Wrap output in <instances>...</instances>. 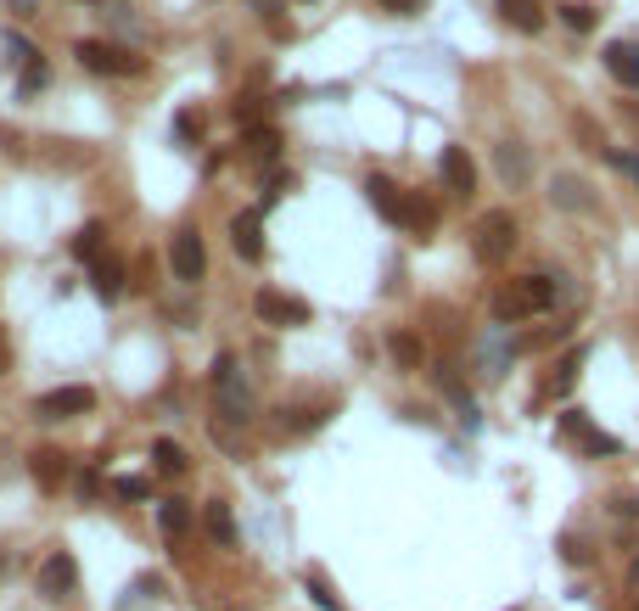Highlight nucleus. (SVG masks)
<instances>
[{
  "label": "nucleus",
  "mask_w": 639,
  "mask_h": 611,
  "mask_svg": "<svg viewBox=\"0 0 639 611\" xmlns=\"http://www.w3.org/2000/svg\"><path fill=\"white\" fill-rule=\"evenodd\" d=\"M544 309H555V281L550 275H522V281H511L505 292L494 298V320L505 326V320H527V314H544Z\"/></svg>",
  "instance_id": "obj_1"
},
{
  "label": "nucleus",
  "mask_w": 639,
  "mask_h": 611,
  "mask_svg": "<svg viewBox=\"0 0 639 611\" xmlns=\"http://www.w3.org/2000/svg\"><path fill=\"white\" fill-rule=\"evenodd\" d=\"M511 247H516V219H511V208H488L477 225H471V253H477V264H505L511 258Z\"/></svg>",
  "instance_id": "obj_2"
},
{
  "label": "nucleus",
  "mask_w": 639,
  "mask_h": 611,
  "mask_svg": "<svg viewBox=\"0 0 639 611\" xmlns=\"http://www.w3.org/2000/svg\"><path fill=\"white\" fill-rule=\"evenodd\" d=\"M213 393H219V415H225V421H236V427H242L247 415H253V387H247L236 354H219V359H213Z\"/></svg>",
  "instance_id": "obj_3"
},
{
  "label": "nucleus",
  "mask_w": 639,
  "mask_h": 611,
  "mask_svg": "<svg viewBox=\"0 0 639 611\" xmlns=\"http://www.w3.org/2000/svg\"><path fill=\"white\" fill-rule=\"evenodd\" d=\"M79 68L85 73H101V79H124V73H141L146 62L135 57V51H124V45H107V40H79Z\"/></svg>",
  "instance_id": "obj_4"
},
{
  "label": "nucleus",
  "mask_w": 639,
  "mask_h": 611,
  "mask_svg": "<svg viewBox=\"0 0 639 611\" xmlns=\"http://www.w3.org/2000/svg\"><path fill=\"white\" fill-rule=\"evenodd\" d=\"M169 264H174V281L197 286L202 275H208V247H202V236L191 225L174 230V247H169Z\"/></svg>",
  "instance_id": "obj_5"
},
{
  "label": "nucleus",
  "mask_w": 639,
  "mask_h": 611,
  "mask_svg": "<svg viewBox=\"0 0 639 611\" xmlns=\"http://www.w3.org/2000/svg\"><path fill=\"white\" fill-rule=\"evenodd\" d=\"M85 410H96V393H90V387H51V393L34 404L40 421H68V415H85Z\"/></svg>",
  "instance_id": "obj_6"
},
{
  "label": "nucleus",
  "mask_w": 639,
  "mask_h": 611,
  "mask_svg": "<svg viewBox=\"0 0 639 611\" xmlns=\"http://www.w3.org/2000/svg\"><path fill=\"white\" fill-rule=\"evenodd\" d=\"M258 320H270V326H309V303L303 298H286V292H275V286H264L253 298Z\"/></svg>",
  "instance_id": "obj_7"
},
{
  "label": "nucleus",
  "mask_w": 639,
  "mask_h": 611,
  "mask_svg": "<svg viewBox=\"0 0 639 611\" xmlns=\"http://www.w3.org/2000/svg\"><path fill=\"white\" fill-rule=\"evenodd\" d=\"M40 595L45 600H68L73 595V583H79V567H73V555L68 550H57V555H45L40 561Z\"/></svg>",
  "instance_id": "obj_8"
},
{
  "label": "nucleus",
  "mask_w": 639,
  "mask_h": 611,
  "mask_svg": "<svg viewBox=\"0 0 639 611\" xmlns=\"http://www.w3.org/2000/svg\"><path fill=\"white\" fill-rule=\"evenodd\" d=\"M438 174H443V185H449L455 197H471V191H477V163L466 157V146H443Z\"/></svg>",
  "instance_id": "obj_9"
},
{
  "label": "nucleus",
  "mask_w": 639,
  "mask_h": 611,
  "mask_svg": "<svg viewBox=\"0 0 639 611\" xmlns=\"http://www.w3.org/2000/svg\"><path fill=\"white\" fill-rule=\"evenodd\" d=\"M555 427L567 432V438H578L583 449H589V455H617V449H623V443L611 438V432H600V427H589V421H583L578 410H561V421H555Z\"/></svg>",
  "instance_id": "obj_10"
},
{
  "label": "nucleus",
  "mask_w": 639,
  "mask_h": 611,
  "mask_svg": "<svg viewBox=\"0 0 639 611\" xmlns=\"http://www.w3.org/2000/svg\"><path fill=\"white\" fill-rule=\"evenodd\" d=\"M550 202L561 208V214H589V208H595V191H589L578 174H555V180H550Z\"/></svg>",
  "instance_id": "obj_11"
},
{
  "label": "nucleus",
  "mask_w": 639,
  "mask_h": 611,
  "mask_svg": "<svg viewBox=\"0 0 639 611\" xmlns=\"http://www.w3.org/2000/svg\"><path fill=\"white\" fill-rule=\"evenodd\" d=\"M230 242H236V253H242L247 264H258V258H264V214H258V208L236 214V225H230Z\"/></svg>",
  "instance_id": "obj_12"
},
{
  "label": "nucleus",
  "mask_w": 639,
  "mask_h": 611,
  "mask_svg": "<svg viewBox=\"0 0 639 611\" xmlns=\"http://www.w3.org/2000/svg\"><path fill=\"white\" fill-rule=\"evenodd\" d=\"M365 202H370V208H376L382 219L404 225V191H398V185L387 180V174H370V180H365Z\"/></svg>",
  "instance_id": "obj_13"
},
{
  "label": "nucleus",
  "mask_w": 639,
  "mask_h": 611,
  "mask_svg": "<svg viewBox=\"0 0 639 611\" xmlns=\"http://www.w3.org/2000/svg\"><path fill=\"white\" fill-rule=\"evenodd\" d=\"M606 68H611V79H617L623 90H639V45L611 40L606 45Z\"/></svg>",
  "instance_id": "obj_14"
},
{
  "label": "nucleus",
  "mask_w": 639,
  "mask_h": 611,
  "mask_svg": "<svg viewBox=\"0 0 639 611\" xmlns=\"http://www.w3.org/2000/svg\"><path fill=\"white\" fill-rule=\"evenodd\" d=\"M499 17L522 34H544V0H499Z\"/></svg>",
  "instance_id": "obj_15"
},
{
  "label": "nucleus",
  "mask_w": 639,
  "mask_h": 611,
  "mask_svg": "<svg viewBox=\"0 0 639 611\" xmlns=\"http://www.w3.org/2000/svg\"><path fill=\"white\" fill-rule=\"evenodd\" d=\"M202 527H208V539H213V544H225V550L242 539V533H236V516H230L225 499H208V505H202Z\"/></svg>",
  "instance_id": "obj_16"
},
{
  "label": "nucleus",
  "mask_w": 639,
  "mask_h": 611,
  "mask_svg": "<svg viewBox=\"0 0 639 611\" xmlns=\"http://www.w3.org/2000/svg\"><path fill=\"white\" fill-rule=\"evenodd\" d=\"M29 471L40 488H62V477H68V460H62V449H34L29 455Z\"/></svg>",
  "instance_id": "obj_17"
},
{
  "label": "nucleus",
  "mask_w": 639,
  "mask_h": 611,
  "mask_svg": "<svg viewBox=\"0 0 639 611\" xmlns=\"http://www.w3.org/2000/svg\"><path fill=\"white\" fill-rule=\"evenodd\" d=\"M387 354H393L404 370H421L426 365V342L415 337V331H393V337H387Z\"/></svg>",
  "instance_id": "obj_18"
},
{
  "label": "nucleus",
  "mask_w": 639,
  "mask_h": 611,
  "mask_svg": "<svg viewBox=\"0 0 639 611\" xmlns=\"http://www.w3.org/2000/svg\"><path fill=\"white\" fill-rule=\"evenodd\" d=\"M494 163H499V174H505V180L511 185H522L527 174H533V157H527V146H516V141H505L494 152Z\"/></svg>",
  "instance_id": "obj_19"
},
{
  "label": "nucleus",
  "mask_w": 639,
  "mask_h": 611,
  "mask_svg": "<svg viewBox=\"0 0 639 611\" xmlns=\"http://www.w3.org/2000/svg\"><path fill=\"white\" fill-rule=\"evenodd\" d=\"M242 146H247V157H253V163H270V157L281 152V135H275L270 124H253V129L242 135Z\"/></svg>",
  "instance_id": "obj_20"
},
{
  "label": "nucleus",
  "mask_w": 639,
  "mask_h": 611,
  "mask_svg": "<svg viewBox=\"0 0 639 611\" xmlns=\"http://www.w3.org/2000/svg\"><path fill=\"white\" fill-rule=\"evenodd\" d=\"M157 527H163L169 539H180L185 527H191V505H185V499H163V505H157Z\"/></svg>",
  "instance_id": "obj_21"
},
{
  "label": "nucleus",
  "mask_w": 639,
  "mask_h": 611,
  "mask_svg": "<svg viewBox=\"0 0 639 611\" xmlns=\"http://www.w3.org/2000/svg\"><path fill=\"white\" fill-rule=\"evenodd\" d=\"M303 589L314 595V606H320V611H348V606H342V595H337V583H331L326 572H309V578H303Z\"/></svg>",
  "instance_id": "obj_22"
},
{
  "label": "nucleus",
  "mask_w": 639,
  "mask_h": 611,
  "mask_svg": "<svg viewBox=\"0 0 639 611\" xmlns=\"http://www.w3.org/2000/svg\"><path fill=\"white\" fill-rule=\"evenodd\" d=\"M152 466L163 471V477H180V471H185V449L174 438H157L152 443Z\"/></svg>",
  "instance_id": "obj_23"
},
{
  "label": "nucleus",
  "mask_w": 639,
  "mask_h": 611,
  "mask_svg": "<svg viewBox=\"0 0 639 611\" xmlns=\"http://www.w3.org/2000/svg\"><path fill=\"white\" fill-rule=\"evenodd\" d=\"M96 292H101L107 303L124 292V264H118V258H96Z\"/></svg>",
  "instance_id": "obj_24"
},
{
  "label": "nucleus",
  "mask_w": 639,
  "mask_h": 611,
  "mask_svg": "<svg viewBox=\"0 0 639 611\" xmlns=\"http://www.w3.org/2000/svg\"><path fill=\"white\" fill-rule=\"evenodd\" d=\"M561 12V23H567L572 34H589L595 29V6H583V0H567V6H555Z\"/></svg>",
  "instance_id": "obj_25"
},
{
  "label": "nucleus",
  "mask_w": 639,
  "mask_h": 611,
  "mask_svg": "<svg viewBox=\"0 0 639 611\" xmlns=\"http://www.w3.org/2000/svg\"><path fill=\"white\" fill-rule=\"evenodd\" d=\"M101 236H107V225H96V219H90V225L73 236V258H101Z\"/></svg>",
  "instance_id": "obj_26"
},
{
  "label": "nucleus",
  "mask_w": 639,
  "mask_h": 611,
  "mask_svg": "<svg viewBox=\"0 0 639 611\" xmlns=\"http://www.w3.org/2000/svg\"><path fill=\"white\" fill-rule=\"evenodd\" d=\"M45 79H51V68H45L40 57H29V62H23V73H17V96H34Z\"/></svg>",
  "instance_id": "obj_27"
},
{
  "label": "nucleus",
  "mask_w": 639,
  "mask_h": 611,
  "mask_svg": "<svg viewBox=\"0 0 639 611\" xmlns=\"http://www.w3.org/2000/svg\"><path fill=\"white\" fill-rule=\"evenodd\" d=\"M600 157H606L611 169H623V174H628V180H634V185H639V157H634V152H623V146H606V152H600Z\"/></svg>",
  "instance_id": "obj_28"
},
{
  "label": "nucleus",
  "mask_w": 639,
  "mask_h": 611,
  "mask_svg": "<svg viewBox=\"0 0 639 611\" xmlns=\"http://www.w3.org/2000/svg\"><path fill=\"white\" fill-rule=\"evenodd\" d=\"M118 494H124V499H146V494H152V483H146V477H124Z\"/></svg>",
  "instance_id": "obj_29"
},
{
  "label": "nucleus",
  "mask_w": 639,
  "mask_h": 611,
  "mask_svg": "<svg viewBox=\"0 0 639 611\" xmlns=\"http://www.w3.org/2000/svg\"><path fill=\"white\" fill-rule=\"evenodd\" d=\"M163 595V578H152V572H146L141 583H135V600H157Z\"/></svg>",
  "instance_id": "obj_30"
},
{
  "label": "nucleus",
  "mask_w": 639,
  "mask_h": 611,
  "mask_svg": "<svg viewBox=\"0 0 639 611\" xmlns=\"http://www.w3.org/2000/svg\"><path fill=\"white\" fill-rule=\"evenodd\" d=\"M174 129H180L185 141H197V135H202V113H180V124H174Z\"/></svg>",
  "instance_id": "obj_31"
},
{
  "label": "nucleus",
  "mask_w": 639,
  "mask_h": 611,
  "mask_svg": "<svg viewBox=\"0 0 639 611\" xmlns=\"http://www.w3.org/2000/svg\"><path fill=\"white\" fill-rule=\"evenodd\" d=\"M236 118H242V124H253V118H258V96H242V101H236Z\"/></svg>",
  "instance_id": "obj_32"
},
{
  "label": "nucleus",
  "mask_w": 639,
  "mask_h": 611,
  "mask_svg": "<svg viewBox=\"0 0 639 611\" xmlns=\"http://www.w3.org/2000/svg\"><path fill=\"white\" fill-rule=\"evenodd\" d=\"M382 6H387V12H398V17H410L415 6H421V0H382Z\"/></svg>",
  "instance_id": "obj_33"
},
{
  "label": "nucleus",
  "mask_w": 639,
  "mask_h": 611,
  "mask_svg": "<svg viewBox=\"0 0 639 611\" xmlns=\"http://www.w3.org/2000/svg\"><path fill=\"white\" fill-rule=\"evenodd\" d=\"M12 370V342H6V331H0V376Z\"/></svg>",
  "instance_id": "obj_34"
},
{
  "label": "nucleus",
  "mask_w": 639,
  "mask_h": 611,
  "mask_svg": "<svg viewBox=\"0 0 639 611\" xmlns=\"http://www.w3.org/2000/svg\"><path fill=\"white\" fill-rule=\"evenodd\" d=\"M12 12H34V0H12Z\"/></svg>",
  "instance_id": "obj_35"
},
{
  "label": "nucleus",
  "mask_w": 639,
  "mask_h": 611,
  "mask_svg": "<svg viewBox=\"0 0 639 611\" xmlns=\"http://www.w3.org/2000/svg\"><path fill=\"white\" fill-rule=\"evenodd\" d=\"M628 578H639V555H634V567H628Z\"/></svg>",
  "instance_id": "obj_36"
},
{
  "label": "nucleus",
  "mask_w": 639,
  "mask_h": 611,
  "mask_svg": "<svg viewBox=\"0 0 639 611\" xmlns=\"http://www.w3.org/2000/svg\"><path fill=\"white\" fill-rule=\"evenodd\" d=\"M0 572H6V555H0Z\"/></svg>",
  "instance_id": "obj_37"
},
{
  "label": "nucleus",
  "mask_w": 639,
  "mask_h": 611,
  "mask_svg": "<svg viewBox=\"0 0 639 611\" xmlns=\"http://www.w3.org/2000/svg\"><path fill=\"white\" fill-rule=\"evenodd\" d=\"M511 611H516V606H511Z\"/></svg>",
  "instance_id": "obj_38"
}]
</instances>
